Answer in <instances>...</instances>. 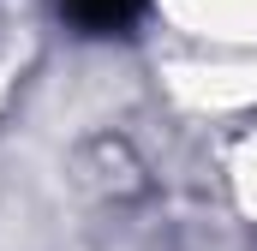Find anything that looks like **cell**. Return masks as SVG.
<instances>
[{
  "label": "cell",
  "instance_id": "obj_1",
  "mask_svg": "<svg viewBox=\"0 0 257 251\" xmlns=\"http://www.w3.org/2000/svg\"><path fill=\"white\" fill-rule=\"evenodd\" d=\"M66 18L72 24H84V30H96V36H108V30H126L132 18L144 12V0H60Z\"/></svg>",
  "mask_w": 257,
  "mask_h": 251
}]
</instances>
